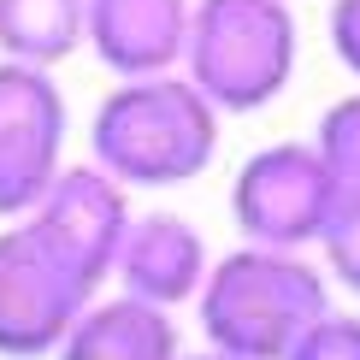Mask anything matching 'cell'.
I'll use <instances>...</instances> for the list:
<instances>
[{"mask_svg": "<svg viewBox=\"0 0 360 360\" xmlns=\"http://www.w3.org/2000/svg\"><path fill=\"white\" fill-rule=\"evenodd\" d=\"M219 118L224 112L184 71L118 77L89 118V160L124 189H177L213 166Z\"/></svg>", "mask_w": 360, "mask_h": 360, "instance_id": "obj_1", "label": "cell"}, {"mask_svg": "<svg viewBox=\"0 0 360 360\" xmlns=\"http://www.w3.org/2000/svg\"><path fill=\"white\" fill-rule=\"evenodd\" d=\"M195 313L207 349L231 360H283L313 319L331 313V278L302 248L243 243L207 266Z\"/></svg>", "mask_w": 360, "mask_h": 360, "instance_id": "obj_2", "label": "cell"}, {"mask_svg": "<svg viewBox=\"0 0 360 360\" xmlns=\"http://www.w3.org/2000/svg\"><path fill=\"white\" fill-rule=\"evenodd\" d=\"M184 77L219 112H260L295 77L290 0H195Z\"/></svg>", "mask_w": 360, "mask_h": 360, "instance_id": "obj_3", "label": "cell"}, {"mask_svg": "<svg viewBox=\"0 0 360 360\" xmlns=\"http://www.w3.org/2000/svg\"><path fill=\"white\" fill-rule=\"evenodd\" d=\"M95 295L101 290H89L30 219H6L0 231V360H53L59 337Z\"/></svg>", "mask_w": 360, "mask_h": 360, "instance_id": "obj_4", "label": "cell"}, {"mask_svg": "<svg viewBox=\"0 0 360 360\" xmlns=\"http://www.w3.org/2000/svg\"><path fill=\"white\" fill-rule=\"evenodd\" d=\"M337 207V184L313 142H272L243 160L231 184V219L243 243L260 248H313Z\"/></svg>", "mask_w": 360, "mask_h": 360, "instance_id": "obj_5", "label": "cell"}, {"mask_svg": "<svg viewBox=\"0 0 360 360\" xmlns=\"http://www.w3.org/2000/svg\"><path fill=\"white\" fill-rule=\"evenodd\" d=\"M65 95L48 65L0 59V219H24L65 166Z\"/></svg>", "mask_w": 360, "mask_h": 360, "instance_id": "obj_6", "label": "cell"}, {"mask_svg": "<svg viewBox=\"0 0 360 360\" xmlns=\"http://www.w3.org/2000/svg\"><path fill=\"white\" fill-rule=\"evenodd\" d=\"M24 219L59 248V260L89 290H101L112 278L118 243H124V224H130V189L118 177H107L95 160L89 166H59V177L41 189V201Z\"/></svg>", "mask_w": 360, "mask_h": 360, "instance_id": "obj_7", "label": "cell"}, {"mask_svg": "<svg viewBox=\"0 0 360 360\" xmlns=\"http://www.w3.org/2000/svg\"><path fill=\"white\" fill-rule=\"evenodd\" d=\"M207 266H213L207 236L195 231L184 213H130L118 260H112V278H118L124 295L177 313L184 302H195Z\"/></svg>", "mask_w": 360, "mask_h": 360, "instance_id": "obj_8", "label": "cell"}, {"mask_svg": "<svg viewBox=\"0 0 360 360\" xmlns=\"http://www.w3.org/2000/svg\"><path fill=\"white\" fill-rule=\"evenodd\" d=\"M195 0H89L83 41L112 77H154L184 65Z\"/></svg>", "mask_w": 360, "mask_h": 360, "instance_id": "obj_9", "label": "cell"}, {"mask_svg": "<svg viewBox=\"0 0 360 360\" xmlns=\"http://www.w3.org/2000/svg\"><path fill=\"white\" fill-rule=\"evenodd\" d=\"M53 360H184V342H177V319L166 307L118 290V295H95L71 319Z\"/></svg>", "mask_w": 360, "mask_h": 360, "instance_id": "obj_10", "label": "cell"}, {"mask_svg": "<svg viewBox=\"0 0 360 360\" xmlns=\"http://www.w3.org/2000/svg\"><path fill=\"white\" fill-rule=\"evenodd\" d=\"M89 0H0V59L18 65H59L83 48Z\"/></svg>", "mask_w": 360, "mask_h": 360, "instance_id": "obj_11", "label": "cell"}, {"mask_svg": "<svg viewBox=\"0 0 360 360\" xmlns=\"http://www.w3.org/2000/svg\"><path fill=\"white\" fill-rule=\"evenodd\" d=\"M313 148H319V160H325V172H331L337 195H342V201H360V95H342L337 107L319 118Z\"/></svg>", "mask_w": 360, "mask_h": 360, "instance_id": "obj_12", "label": "cell"}, {"mask_svg": "<svg viewBox=\"0 0 360 360\" xmlns=\"http://www.w3.org/2000/svg\"><path fill=\"white\" fill-rule=\"evenodd\" d=\"M313 248L325 254V272H331L342 290L360 295V201H342L337 195V207H331V219H325V231H319Z\"/></svg>", "mask_w": 360, "mask_h": 360, "instance_id": "obj_13", "label": "cell"}, {"mask_svg": "<svg viewBox=\"0 0 360 360\" xmlns=\"http://www.w3.org/2000/svg\"><path fill=\"white\" fill-rule=\"evenodd\" d=\"M283 360H360V313H325V319H313Z\"/></svg>", "mask_w": 360, "mask_h": 360, "instance_id": "obj_14", "label": "cell"}, {"mask_svg": "<svg viewBox=\"0 0 360 360\" xmlns=\"http://www.w3.org/2000/svg\"><path fill=\"white\" fill-rule=\"evenodd\" d=\"M331 48L337 59L360 77V0H337L331 6Z\"/></svg>", "mask_w": 360, "mask_h": 360, "instance_id": "obj_15", "label": "cell"}, {"mask_svg": "<svg viewBox=\"0 0 360 360\" xmlns=\"http://www.w3.org/2000/svg\"><path fill=\"white\" fill-rule=\"evenodd\" d=\"M184 360H231V354H219V349H201V354H184Z\"/></svg>", "mask_w": 360, "mask_h": 360, "instance_id": "obj_16", "label": "cell"}]
</instances>
